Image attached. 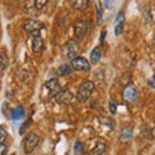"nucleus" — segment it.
I'll use <instances>...</instances> for the list:
<instances>
[{
  "instance_id": "cd10ccee",
  "label": "nucleus",
  "mask_w": 155,
  "mask_h": 155,
  "mask_svg": "<svg viewBox=\"0 0 155 155\" xmlns=\"http://www.w3.org/2000/svg\"><path fill=\"white\" fill-rule=\"evenodd\" d=\"M105 36H106V31H102L101 32V41L105 40Z\"/></svg>"
},
{
  "instance_id": "393cba45",
  "label": "nucleus",
  "mask_w": 155,
  "mask_h": 155,
  "mask_svg": "<svg viewBox=\"0 0 155 155\" xmlns=\"http://www.w3.org/2000/svg\"><path fill=\"white\" fill-rule=\"evenodd\" d=\"M7 154V146L4 145V142L0 143V155H5Z\"/></svg>"
},
{
  "instance_id": "39448f33",
  "label": "nucleus",
  "mask_w": 155,
  "mask_h": 155,
  "mask_svg": "<svg viewBox=\"0 0 155 155\" xmlns=\"http://www.w3.org/2000/svg\"><path fill=\"white\" fill-rule=\"evenodd\" d=\"M39 142H40V138H39L36 133L30 132L28 134H26V137L23 138V150H25V153L26 154L32 153L38 147Z\"/></svg>"
},
{
  "instance_id": "6e6552de",
  "label": "nucleus",
  "mask_w": 155,
  "mask_h": 155,
  "mask_svg": "<svg viewBox=\"0 0 155 155\" xmlns=\"http://www.w3.org/2000/svg\"><path fill=\"white\" fill-rule=\"evenodd\" d=\"M122 96H123L124 101H127L128 104H132V102H134V101L137 100L138 93H137V89H136L133 85L128 84V85H125L124 88H123V93H122Z\"/></svg>"
},
{
  "instance_id": "aec40b11",
  "label": "nucleus",
  "mask_w": 155,
  "mask_h": 155,
  "mask_svg": "<svg viewBox=\"0 0 155 155\" xmlns=\"http://www.w3.org/2000/svg\"><path fill=\"white\" fill-rule=\"evenodd\" d=\"M74 153L75 154H83L84 153V143L80 141H76L74 145Z\"/></svg>"
},
{
  "instance_id": "ddd939ff",
  "label": "nucleus",
  "mask_w": 155,
  "mask_h": 155,
  "mask_svg": "<svg viewBox=\"0 0 155 155\" xmlns=\"http://www.w3.org/2000/svg\"><path fill=\"white\" fill-rule=\"evenodd\" d=\"M8 66V57H7V53L2 51L0 52V76L4 74V71H5Z\"/></svg>"
},
{
  "instance_id": "b1692460",
  "label": "nucleus",
  "mask_w": 155,
  "mask_h": 155,
  "mask_svg": "<svg viewBox=\"0 0 155 155\" xmlns=\"http://www.w3.org/2000/svg\"><path fill=\"white\" fill-rule=\"evenodd\" d=\"M31 124V119H28L27 120V122L25 123V124H23L22 125V127H21V129H19V133H23V132H25V130H26V128L28 127V125H30Z\"/></svg>"
},
{
  "instance_id": "9b49d317",
  "label": "nucleus",
  "mask_w": 155,
  "mask_h": 155,
  "mask_svg": "<svg viewBox=\"0 0 155 155\" xmlns=\"http://www.w3.org/2000/svg\"><path fill=\"white\" fill-rule=\"evenodd\" d=\"M88 0H71V5L72 8L78 12H83L84 9H87L88 7Z\"/></svg>"
},
{
  "instance_id": "f8f14e48",
  "label": "nucleus",
  "mask_w": 155,
  "mask_h": 155,
  "mask_svg": "<svg viewBox=\"0 0 155 155\" xmlns=\"http://www.w3.org/2000/svg\"><path fill=\"white\" fill-rule=\"evenodd\" d=\"M132 136H133V130L130 127H125L122 129L120 132V141L122 142H128L129 140H132Z\"/></svg>"
},
{
  "instance_id": "a211bd4d",
  "label": "nucleus",
  "mask_w": 155,
  "mask_h": 155,
  "mask_svg": "<svg viewBox=\"0 0 155 155\" xmlns=\"http://www.w3.org/2000/svg\"><path fill=\"white\" fill-rule=\"evenodd\" d=\"M94 4L97 12V22H98V25H101V22H102V4H101L100 0H94Z\"/></svg>"
},
{
  "instance_id": "5701e85b",
  "label": "nucleus",
  "mask_w": 155,
  "mask_h": 155,
  "mask_svg": "<svg viewBox=\"0 0 155 155\" xmlns=\"http://www.w3.org/2000/svg\"><path fill=\"white\" fill-rule=\"evenodd\" d=\"M8 137V133H7V130L4 129V127H0V143L4 142L7 140Z\"/></svg>"
},
{
  "instance_id": "4be33fe9",
  "label": "nucleus",
  "mask_w": 155,
  "mask_h": 155,
  "mask_svg": "<svg viewBox=\"0 0 155 155\" xmlns=\"http://www.w3.org/2000/svg\"><path fill=\"white\" fill-rule=\"evenodd\" d=\"M48 0H35V8L36 9H43L47 5Z\"/></svg>"
},
{
  "instance_id": "4468645a",
  "label": "nucleus",
  "mask_w": 155,
  "mask_h": 155,
  "mask_svg": "<svg viewBox=\"0 0 155 155\" xmlns=\"http://www.w3.org/2000/svg\"><path fill=\"white\" fill-rule=\"evenodd\" d=\"M106 149H107V146H106V143H105V142H98L93 149H92L91 154H92V155L105 154V153H106Z\"/></svg>"
},
{
  "instance_id": "20e7f679",
  "label": "nucleus",
  "mask_w": 155,
  "mask_h": 155,
  "mask_svg": "<svg viewBox=\"0 0 155 155\" xmlns=\"http://www.w3.org/2000/svg\"><path fill=\"white\" fill-rule=\"evenodd\" d=\"M79 43L75 39H71L66 43V44L62 47V56H64L66 60H72V58H75L78 52H79Z\"/></svg>"
},
{
  "instance_id": "7ed1b4c3",
  "label": "nucleus",
  "mask_w": 155,
  "mask_h": 155,
  "mask_svg": "<svg viewBox=\"0 0 155 155\" xmlns=\"http://www.w3.org/2000/svg\"><path fill=\"white\" fill-rule=\"evenodd\" d=\"M94 91V84L92 83L89 80H85L83 83L80 84L79 89H78V93H76V100L79 101V102H87L88 98L91 97V94L93 93Z\"/></svg>"
},
{
  "instance_id": "a878e982",
  "label": "nucleus",
  "mask_w": 155,
  "mask_h": 155,
  "mask_svg": "<svg viewBox=\"0 0 155 155\" xmlns=\"http://www.w3.org/2000/svg\"><path fill=\"white\" fill-rule=\"evenodd\" d=\"M110 113L111 114H115L116 113V105L113 102V101H110Z\"/></svg>"
},
{
  "instance_id": "f3484780",
  "label": "nucleus",
  "mask_w": 155,
  "mask_h": 155,
  "mask_svg": "<svg viewBox=\"0 0 155 155\" xmlns=\"http://www.w3.org/2000/svg\"><path fill=\"white\" fill-rule=\"evenodd\" d=\"M101 60V49L100 47H96L91 53V62L92 64H97Z\"/></svg>"
},
{
  "instance_id": "6ab92c4d",
  "label": "nucleus",
  "mask_w": 155,
  "mask_h": 155,
  "mask_svg": "<svg viewBox=\"0 0 155 155\" xmlns=\"http://www.w3.org/2000/svg\"><path fill=\"white\" fill-rule=\"evenodd\" d=\"M130 81H132V78H130V74L129 72H125V74L122 75V78H120V84L122 85H128L130 84Z\"/></svg>"
},
{
  "instance_id": "f257e3e1",
  "label": "nucleus",
  "mask_w": 155,
  "mask_h": 155,
  "mask_svg": "<svg viewBox=\"0 0 155 155\" xmlns=\"http://www.w3.org/2000/svg\"><path fill=\"white\" fill-rule=\"evenodd\" d=\"M61 91V85L57 79H51L43 85L41 89V97L44 100H49L52 97H56V94Z\"/></svg>"
},
{
  "instance_id": "0eeeda50",
  "label": "nucleus",
  "mask_w": 155,
  "mask_h": 155,
  "mask_svg": "<svg viewBox=\"0 0 155 155\" xmlns=\"http://www.w3.org/2000/svg\"><path fill=\"white\" fill-rule=\"evenodd\" d=\"M72 69L76 71H88L91 70V64L85 60L84 57H75L71 60Z\"/></svg>"
},
{
  "instance_id": "bb28decb",
  "label": "nucleus",
  "mask_w": 155,
  "mask_h": 155,
  "mask_svg": "<svg viewBox=\"0 0 155 155\" xmlns=\"http://www.w3.org/2000/svg\"><path fill=\"white\" fill-rule=\"evenodd\" d=\"M123 12H119V14H118V17H116V22H120V21H123Z\"/></svg>"
},
{
  "instance_id": "f03ea898",
  "label": "nucleus",
  "mask_w": 155,
  "mask_h": 155,
  "mask_svg": "<svg viewBox=\"0 0 155 155\" xmlns=\"http://www.w3.org/2000/svg\"><path fill=\"white\" fill-rule=\"evenodd\" d=\"M27 45L32 53H40L44 48V40L40 36V31L30 32V36L27 39Z\"/></svg>"
},
{
  "instance_id": "1a4fd4ad",
  "label": "nucleus",
  "mask_w": 155,
  "mask_h": 155,
  "mask_svg": "<svg viewBox=\"0 0 155 155\" xmlns=\"http://www.w3.org/2000/svg\"><path fill=\"white\" fill-rule=\"evenodd\" d=\"M43 28V25L41 22L36 21V19L34 18H27L25 22H23V30H25L26 32H34V31H40Z\"/></svg>"
},
{
  "instance_id": "423d86ee",
  "label": "nucleus",
  "mask_w": 155,
  "mask_h": 155,
  "mask_svg": "<svg viewBox=\"0 0 155 155\" xmlns=\"http://www.w3.org/2000/svg\"><path fill=\"white\" fill-rule=\"evenodd\" d=\"M87 31H88V23H87L85 19L79 18L76 19L74 23V34L78 39H83L87 35Z\"/></svg>"
},
{
  "instance_id": "dca6fc26",
  "label": "nucleus",
  "mask_w": 155,
  "mask_h": 155,
  "mask_svg": "<svg viewBox=\"0 0 155 155\" xmlns=\"http://www.w3.org/2000/svg\"><path fill=\"white\" fill-rule=\"evenodd\" d=\"M72 66H67V65H61L60 67L57 69V75H60V76H65V75H70L71 72H72Z\"/></svg>"
},
{
  "instance_id": "2eb2a0df",
  "label": "nucleus",
  "mask_w": 155,
  "mask_h": 155,
  "mask_svg": "<svg viewBox=\"0 0 155 155\" xmlns=\"http://www.w3.org/2000/svg\"><path fill=\"white\" fill-rule=\"evenodd\" d=\"M23 116H25V110H23L22 106H18V107H16L11 113V118L13 120H19V119H22Z\"/></svg>"
},
{
  "instance_id": "c85d7f7f",
  "label": "nucleus",
  "mask_w": 155,
  "mask_h": 155,
  "mask_svg": "<svg viewBox=\"0 0 155 155\" xmlns=\"http://www.w3.org/2000/svg\"><path fill=\"white\" fill-rule=\"evenodd\" d=\"M153 43H154V47H155V36H154V40H153Z\"/></svg>"
},
{
  "instance_id": "412c9836",
  "label": "nucleus",
  "mask_w": 155,
  "mask_h": 155,
  "mask_svg": "<svg viewBox=\"0 0 155 155\" xmlns=\"http://www.w3.org/2000/svg\"><path fill=\"white\" fill-rule=\"evenodd\" d=\"M124 30V21H120V22H116V26H115V35L116 36H120L122 32Z\"/></svg>"
},
{
  "instance_id": "9d476101",
  "label": "nucleus",
  "mask_w": 155,
  "mask_h": 155,
  "mask_svg": "<svg viewBox=\"0 0 155 155\" xmlns=\"http://www.w3.org/2000/svg\"><path fill=\"white\" fill-rule=\"evenodd\" d=\"M54 98L57 101V104H60V105H69L72 101V93L69 89H61L56 94Z\"/></svg>"
}]
</instances>
